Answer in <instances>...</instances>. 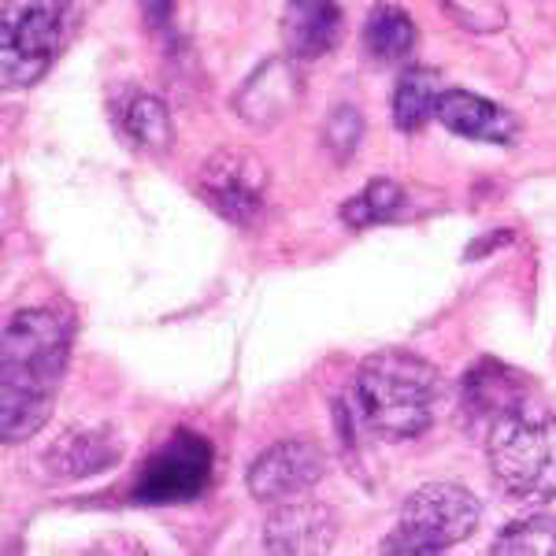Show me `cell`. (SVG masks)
Listing matches in <instances>:
<instances>
[{
    "label": "cell",
    "instance_id": "6da1fadb",
    "mask_svg": "<svg viewBox=\"0 0 556 556\" xmlns=\"http://www.w3.org/2000/svg\"><path fill=\"white\" fill-rule=\"evenodd\" d=\"M71 356V323L52 308H26L0 345V438L26 442L49 424Z\"/></svg>",
    "mask_w": 556,
    "mask_h": 556
},
{
    "label": "cell",
    "instance_id": "7a4b0ae2",
    "mask_svg": "<svg viewBox=\"0 0 556 556\" xmlns=\"http://www.w3.org/2000/svg\"><path fill=\"white\" fill-rule=\"evenodd\" d=\"M442 379L424 356L405 349H386L367 356L353 386L356 412L382 438H419L434 424V405Z\"/></svg>",
    "mask_w": 556,
    "mask_h": 556
},
{
    "label": "cell",
    "instance_id": "3957f363",
    "mask_svg": "<svg viewBox=\"0 0 556 556\" xmlns=\"http://www.w3.org/2000/svg\"><path fill=\"white\" fill-rule=\"evenodd\" d=\"M486 438L490 471L508 497L527 505L556 497V416L523 401L505 412Z\"/></svg>",
    "mask_w": 556,
    "mask_h": 556
},
{
    "label": "cell",
    "instance_id": "277c9868",
    "mask_svg": "<svg viewBox=\"0 0 556 556\" xmlns=\"http://www.w3.org/2000/svg\"><path fill=\"white\" fill-rule=\"evenodd\" d=\"M479 523V501L456 482H430L419 486L401 508L393 534L382 542V553L434 556L464 542Z\"/></svg>",
    "mask_w": 556,
    "mask_h": 556
},
{
    "label": "cell",
    "instance_id": "5b68a950",
    "mask_svg": "<svg viewBox=\"0 0 556 556\" xmlns=\"http://www.w3.org/2000/svg\"><path fill=\"white\" fill-rule=\"evenodd\" d=\"M67 30L64 0H8L0 26V78L8 89L34 86L52 67Z\"/></svg>",
    "mask_w": 556,
    "mask_h": 556
},
{
    "label": "cell",
    "instance_id": "8992f818",
    "mask_svg": "<svg viewBox=\"0 0 556 556\" xmlns=\"http://www.w3.org/2000/svg\"><path fill=\"white\" fill-rule=\"evenodd\" d=\"M212 482V445L193 430H175L156 453L141 464L134 482L138 505H190Z\"/></svg>",
    "mask_w": 556,
    "mask_h": 556
},
{
    "label": "cell",
    "instance_id": "52a82bcc",
    "mask_svg": "<svg viewBox=\"0 0 556 556\" xmlns=\"http://www.w3.org/2000/svg\"><path fill=\"white\" fill-rule=\"evenodd\" d=\"M201 193L223 219L249 227L267 208V167L253 152L219 149L201 167Z\"/></svg>",
    "mask_w": 556,
    "mask_h": 556
},
{
    "label": "cell",
    "instance_id": "ba28073f",
    "mask_svg": "<svg viewBox=\"0 0 556 556\" xmlns=\"http://www.w3.org/2000/svg\"><path fill=\"white\" fill-rule=\"evenodd\" d=\"M327 471V456L308 438H286V442L271 445L249 464V493L256 501H271L282 505L290 497H301L312 490Z\"/></svg>",
    "mask_w": 556,
    "mask_h": 556
},
{
    "label": "cell",
    "instance_id": "9c48e42d",
    "mask_svg": "<svg viewBox=\"0 0 556 556\" xmlns=\"http://www.w3.org/2000/svg\"><path fill=\"white\" fill-rule=\"evenodd\" d=\"M334 513L319 501H282L267 519L264 545L271 553H327L334 545Z\"/></svg>",
    "mask_w": 556,
    "mask_h": 556
},
{
    "label": "cell",
    "instance_id": "30bf717a",
    "mask_svg": "<svg viewBox=\"0 0 556 556\" xmlns=\"http://www.w3.org/2000/svg\"><path fill=\"white\" fill-rule=\"evenodd\" d=\"M527 401V382L519 379L513 367L497 361H482L464 375V416L471 427H490L497 424L505 412Z\"/></svg>",
    "mask_w": 556,
    "mask_h": 556
},
{
    "label": "cell",
    "instance_id": "8fae6325",
    "mask_svg": "<svg viewBox=\"0 0 556 556\" xmlns=\"http://www.w3.org/2000/svg\"><path fill=\"white\" fill-rule=\"evenodd\" d=\"M438 119L460 138L490 141V146H508L516 138V119L501 104L486 101L468 89H442L438 97Z\"/></svg>",
    "mask_w": 556,
    "mask_h": 556
},
{
    "label": "cell",
    "instance_id": "7c38bea8",
    "mask_svg": "<svg viewBox=\"0 0 556 556\" xmlns=\"http://www.w3.org/2000/svg\"><path fill=\"white\" fill-rule=\"evenodd\" d=\"M282 34L293 60L327 56L342 38V8L338 0H286Z\"/></svg>",
    "mask_w": 556,
    "mask_h": 556
},
{
    "label": "cell",
    "instance_id": "4fadbf2b",
    "mask_svg": "<svg viewBox=\"0 0 556 556\" xmlns=\"http://www.w3.org/2000/svg\"><path fill=\"white\" fill-rule=\"evenodd\" d=\"M298 97V71L286 60H267L264 67L241 86L238 93V112L253 127H271L275 119H282V112Z\"/></svg>",
    "mask_w": 556,
    "mask_h": 556
},
{
    "label": "cell",
    "instance_id": "5bb4252c",
    "mask_svg": "<svg viewBox=\"0 0 556 556\" xmlns=\"http://www.w3.org/2000/svg\"><path fill=\"white\" fill-rule=\"evenodd\" d=\"M416 23L401 12L397 4H375L364 23V49L371 52L379 64H397L408 60L416 49Z\"/></svg>",
    "mask_w": 556,
    "mask_h": 556
},
{
    "label": "cell",
    "instance_id": "9a60e30c",
    "mask_svg": "<svg viewBox=\"0 0 556 556\" xmlns=\"http://www.w3.org/2000/svg\"><path fill=\"white\" fill-rule=\"evenodd\" d=\"M438 97H442L438 71L412 67L408 75H401L397 89H393V123H397V130H424V123L438 112Z\"/></svg>",
    "mask_w": 556,
    "mask_h": 556
},
{
    "label": "cell",
    "instance_id": "2e32d148",
    "mask_svg": "<svg viewBox=\"0 0 556 556\" xmlns=\"http://www.w3.org/2000/svg\"><path fill=\"white\" fill-rule=\"evenodd\" d=\"M119 460V445H112L104 434L97 430H78V434H67L56 450L49 453L52 475H67V479H83V475L104 471L108 464Z\"/></svg>",
    "mask_w": 556,
    "mask_h": 556
},
{
    "label": "cell",
    "instance_id": "e0dca14e",
    "mask_svg": "<svg viewBox=\"0 0 556 556\" xmlns=\"http://www.w3.org/2000/svg\"><path fill=\"white\" fill-rule=\"evenodd\" d=\"M123 130L138 149L149 152H167V146L175 141V127L172 115H167V104L160 97H134V101L123 108Z\"/></svg>",
    "mask_w": 556,
    "mask_h": 556
},
{
    "label": "cell",
    "instance_id": "ac0fdd59",
    "mask_svg": "<svg viewBox=\"0 0 556 556\" xmlns=\"http://www.w3.org/2000/svg\"><path fill=\"white\" fill-rule=\"evenodd\" d=\"M401 208H405V190H401L393 178H375V182H367L356 197H349L342 219L349 227L364 230V227H375V223H390Z\"/></svg>",
    "mask_w": 556,
    "mask_h": 556
},
{
    "label": "cell",
    "instance_id": "d6986e66",
    "mask_svg": "<svg viewBox=\"0 0 556 556\" xmlns=\"http://www.w3.org/2000/svg\"><path fill=\"white\" fill-rule=\"evenodd\" d=\"M490 549L505 556H556V516L519 519L497 534Z\"/></svg>",
    "mask_w": 556,
    "mask_h": 556
},
{
    "label": "cell",
    "instance_id": "ffe728a7",
    "mask_svg": "<svg viewBox=\"0 0 556 556\" xmlns=\"http://www.w3.org/2000/svg\"><path fill=\"white\" fill-rule=\"evenodd\" d=\"M438 4H442L445 12L471 34L505 30V23H508V12L501 0H438Z\"/></svg>",
    "mask_w": 556,
    "mask_h": 556
},
{
    "label": "cell",
    "instance_id": "44dd1931",
    "mask_svg": "<svg viewBox=\"0 0 556 556\" xmlns=\"http://www.w3.org/2000/svg\"><path fill=\"white\" fill-rule=\"evenodd\" d=\"M361 130H364L361 112H356V108H349V104H342V108H334V115H330L327 127H323V146L334 152L338 160H345V156H353V152H356Z\"/></svg>",
    "mask_w": 556,
    "mask_h": 556
},
{
    "label": "cell",
    "instance_id": "7402d4cb",
    "mask_svg": "<svg viewBox=\"0 0 556 556\" xmlns=\"http://www.w3.org/2000/svg\"><path fill=\"white\" fill-rule=\"evenodd\" d=\"M141 12H146V23L152 26V30L164 34L167 26H172L175 0H141Z\"/></svg>",
    "mask_w": 556,
    "mask_h": 556
}]
</instances>
